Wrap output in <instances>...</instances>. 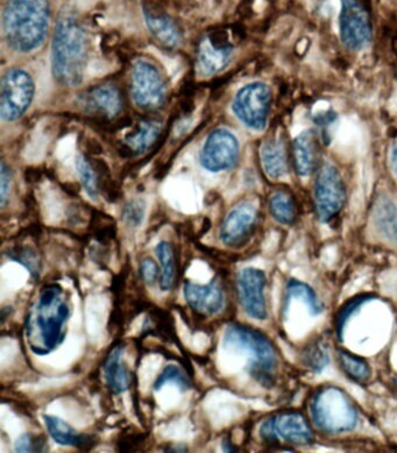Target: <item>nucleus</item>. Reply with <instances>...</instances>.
Instances as JSON below:
<instances>
[{
	"label": "nucleus",
	"mask_w": 397,
	"mask_h": 453,
	"mask_svg": "<svg viewBox=\"0 0 397 453\" xmlns=\"http://www.w3.org/2000/svg\"><path fill=\"white\" fill-rule=\"evenodd\" d=\"M71 316L72 304L65 289L57 283L43 286L26 316V338L31 351L36 356L55 351L65 340Z\"/></svg>",
	"instance_id": "f257e3e1"
},
{
	"label": "nucleus",
	"mask_w": 397,
	"mask_h": 453,
	"mask_svg": "<svg viewBox=\"0 0 397 453\" xmlns=\"http://www.w3.org/2000/svg\"><path fill=\"white\" fill-rule=\"evenodd\" d=\"M50 23V0H9L3 12L4 38L16 53H32L45 42Z\"/></svg>",
	"instance_id": "f03ea898"
},
{
	"label": "nucleus",
	"mask_w": 397,
	"mask_h": 453,
	"mask_svg": "<svg viewBox=\"0 0 397 453\" xmlns=\"http://www.w3.org/2000/svg\"><path fill=\"white\" fill-rule=\"evenodd\" d=\"M88 60L89 42L83 26L72 14H64L55 26L51 42V70L55 80L62 86H79Z\"/></svg>",
	"instance_id": "7ed1b4c3"
},
{
	"label": "nucleus",
	"mask_w": 397,
	"mask_h": 453,
	"mask_svg": "<svg viewBox=\"0 0 397 453\" xmlns=\"http://www.w3.org/2000/svg\"><path fill=\"white\" fill-rule=\"evenodd\" d=\"M224 345L248 353L252 357L249 374L264 387L273 385L279 360L271 341L260 331L242 324H231L224 334Z\"/></svg>",
	"instance_id": "20e7f679"
},
{
	"label": "nucleus",
	"mask_w": 397,
	"mask_h": 453,
	"mask_svg": "<svg viewBox=\"0 0 397 453\" xmlns=\"http://www.w3.org/2000/svg\"><path fill=\"white\" fill-rule=\"evenodd\" d=\"M311 418L315 426L326 434H344L358 425V411L343 389L322 387L311 400Z\"/></svg>",
	"instance_id": "39448f33"
},
{
	"label": "nucleus",
	"mask_w": 397,
	"mask_h": 453,
	"mask_svg": "<svg viewBox=\"0 0 397 453\" xmlns=\"http://www.w3.org/2000/svg\"><path fill=\"white\" fill-rule=\"evenodd\" d=\"M34 82L23 69L7 70L0 91V117L4 121H16L24 116L34 98Z\"/></svg>",
	"instance_id": "423d86ee"
},
{
	"label": "nucleus",
	"mask_w": 397,
	"mask_h": 453,
	"mask_svg": "<svg viewBox=\"0 0 397 453\" xmlns=\"http://www.w3.org/2000/svg\"><path fill=\"white\" fill-rule=\"evenodd\" d=\"M315 208L318 219L329 223L340 215L347 202V188L332 164L323 165L315 180Z\"/></svg>",
	"instance_id": "0eeeda50"
},
{
	"label": "nucleus",
	"mask_w": 397,
	"mask_h": 453,
	"mask_svg": "<svg viewBox=\"0 0 397 453\" xmlns=\"http://www.w3.org/2000/svg\"><path fill=\"white\" fill-rule=\"evenodd\" d=\"M271 92L263 82L248 84L237 92L233 103L235 117L253 131H263L270 114Z\"/></svg>",
	"instance_id": "6e6552de"
},
{
	"label": "nucleus",
	"mask_w": 397,
	"mask_h": 453,
	"mask_svg": "<svg viewBox=\"0 0 397 453\" xmlns=\"http://www.w3.org/2000/svg\"><path fill=\"white\" fill-rule=\"evenodd\" d=\"M260 436L267 444L279 443V438L293 445L305 447L314 441L310 423L301 412L285 411L266 419L260 428Z\"/></svg>",
	"instance_id": "1a4fd4ad"
},
{
	"label": "nucleus",
	"mask_w": 397,
	"mask_h": 453,
	"mask_svg": "<svg viewBox=\"0 0 397 453\" xmlns=\"http://www.w3.org/2000/svg\"><path fill=\"white\" fill-rule=\"evenodd\" d=\"M340 31L341 42L352 51L365 50L372 42V23L362 0H341Z\"/></svg>",
	"instance_id": "9d476101"
},
{
	"label": "nucleus",
	"mask_w": 397,
	"mask_h": 453,
	"mask_svg": "<svg viewBox=\"0 0 397 453\" xmlns=\"http://www.w3.org/2000/svg\"><path fill=\"white\" fill-rule=\"evenodd\" d=\"M131 92L138 108H160L165 98V84L159 70L149 62H135L131 73Z\"/></svg>",
	"instance_id": "9b49d317"
},
{
	"label": "nucleus",
	"mask_w": 397,
	"mask_h": 453,
	"mask_svg": "<svg viewBox=\"0 0 397 453\" xmlns=\"http://www.w3.org/2000/svg\"><path fill=\"white\" fill-rule=\"evenodd\" d=\"M239 150L240 146L233 132L225 128L213 131L202 147V167L210 173L229 171L237 164Z\"/></svg>",
	"instance_id": "f8f14e48"
},
{
	"label": "nucleus",
	"mask_w": 397,
	"mask_h": 453,
	"mask_svg": "<svg viewBox=\"0 0 397 453\" xmlns=\"http://www.w3.org/2000/svg\"><path fill=\"white\" fill-rule=\"evenodd\" d=\"M257 224V209L249 202L235 205L220 226L219 239L231 249L245 246L255 234Z\"/></svg>",
	"instance_id": "ddd939ff"
},
{
	"label": "nucleus",
	"mask_w": 397,
	"mask_h": 453,
	"mask_svg": "<svg viewBox=\"0 0 397 453\" xmlns=\"http://www.w3.org/2000/svg\"><path fill=\"white\" fill-rule=\"evenodd\" d=\"M267 278L263 271L245 268L237 275V294L242 309L249 318L264 320L268 318L266 297Z\"/></svg>",
	"instance_id": "4468645a"
},
{
	"label": "nucleus",
	"mask_w": 397,
	"mask_h": 453,
	"mask_svg": "<svg viewBox=\"0 0 397 453\" xmlns=\"http://www.w3.org/2000/svg\"><path fill=\"white\" fill-rule=\"evenodd\" d=\"M183 293L187 304L201 318H213L222 312L225 305V294L217 279H213L208 285H198L187 280Z\"/></svg>",
	"instance_id": "2eb2a0df"
},
{
	"label": "nucleus",
	"mask_w": 397,
	"mask_h": 453,
	"mask_svg": "<svg viewBox=\"0 0 397 453\" xmlns=\"http://www.w3.org/2000/svg\"><path fill=\"white\" fill-rule=\"evenodd\" d=\"M103 367L106 386L113 395H120L131 388L132 375L130 367L124 359L123 342H118L113 344L105 357Z\"/></svg>",
	"instance_id": "dca6fc26"
},
{
	"label": "nucleus",
	"mask_w": 397,
	"mask_h": 453,
	"mask_svg": "<svg viewBox=\"0 0 397 453\" xmlns=\"http://www.w3.org/2000/svg\"><path fill=\"white\" fill-rule=\"evenodd\" d=\"M83 106L88 112L98 114L106 119H115L123 110V99L115 86L104 84L87 92Z\"/></svg>",
	"instance_id": "f3484780"
},
{
	"label": "nucleus",
	"mask_w": 397,
	"mask_h": 453,
	"mask_svg": "<svg viewBox=\"0 0 397 453\" xmlns=\"http://www.w3.org/2000/svg\"><path fill=\"white\" fill-rule=\"evenodd\" d=\"M50 436L55 443L64 447H73L82 451H89L97 443L94 434H79L71 425L57 416L43 415Z\"/></svg>",
	"instance_id": "a211bd4d"
},
{
	"label": "nucleus",
	"mask_w": 397,
	"mask_h": 453,
	"mask_svg": "<svg viewBox=\"0 0 397 453\" xmlns=\"http://www.w3.org/2000/svg\"><path fill=\"white\" fill-rule=\"evenodd\" d=\"M233 47L220 46L211 40H204L198 50V67L205 76H212L222 72L229 65L233 57Z\"/></svg>",
	"instance_id": "6ab92c4d"
},
{
	"label": "nucleus",
	"mask_w": 397,
	"mask_h": 453,
	"mask_svg": "<svg viewBox=\"0 0 397 453\" xmlns=\"http://www.w3.org/2000/svg\"><path fill=\"white\" fill-rule=\"evenodd\" d=\"M294 164L295 171L300 176H309L316 165V139L311 131H304L296 136L293 143Z\"/></svg>",
	"instance_id": "aec40b11"
},
{
	"label": "nucleus",
	"mask_w": 397,
	"mask_h": 453,
	"mask_svg": "<svg viewBox=\"0 0 397 453\" xmlns=\"http://www.w3.org/2000/svg\"><path fill=\"white\" fill-rule=\"evenodd\" d=\"M145 20L147 28L157 42L169 48L179 46L182 42V33L172 18L145 11Z\"/></svg>",
	"instance_id": "412c9836"
},
{
	"label": "nucleus",
	"mask_w": 397,
	"mask_h": 453,
	"mask_svg": "<svg viewBox=\"0 0 397 453\" xmlns=\"http://www.w3.org/2000/svg\"><path fill=\"white\" fill-rule=\"evenodd\" d=\"M261 162L271 179L278 180L288 174L286 149L281 140H268L261 149Z\"/></svg>",
	"instance_id": "4be33fe9"
},
{
	"label": "nucleus",
	"mask_w": 397,
	"mask_h": 453,
	"mask_svg": "<svg viewBox=\"0 0 397 453\" xmlns=\"http://www.w3.org/2000/svg\"><path fill=\"white\" fill-rule=\"evenodd\" d=\"M163 131V124L157 120H143L134 134L127 136L125 145L135 154L145 153L156 143Z\"/></svg>",
	"instance_id": "5701e85b"
},
{
	"label": "nucleus",
	"mask_w": 397,
	"mask_h": 453,
	"mask_svg": "<svg viewBox=\"0 0 397 453\" xmlns=\"http://www.w3.org/2000/svg\"><path fill=\"white\" fill-rule=\"evenodd\" d=\"M374 222L388 241L397 245V206L388 197H380L374 208Z\"/></svg>",
	"instance_id": "b1692460"
},
{
	"label": "nucleus",
	"mask_w": 397,
	"mask_h": 453,
	"mask_svg": "<svg viewBox=\"0 0 397 453\" xmlns=\"http://www.w3.org/2000/svg\"><path fill=\"white\" fill-rule=\"evenodd\" d=\"M156 254L161 265L160 289L163 292H169L175 286L178 276L175 249L171 242L163 241L157 245Z\"/></svg>",
	"instance_id": "393cba45"
},
{
	"label": "nucleus",
	"mask_w": 397,
	"mask_h": 453,
	"mask_svg": "<svg viewBox=\"0 0 397 453\" xmlns=\"http://www.w3.org/2000/svg\"><path fill=\"white\" fill-rule=\"evenodd\" d=\"M143 334H154L167 342H176L174 319L168 311L154 308L143 324Z\"/></svg>",
	"instance_id": "a878e982"
},
{
	"label": "nucleus",
	"mask_w": 397,
	"mask_h": 453,
	"mask_svg": "<svg viewBox=\"0 0 397 453\" xmlns=\"http://www.w3.org/2000/svg\"><path fill=\"white\" fill-rule=\"evenodd\" d=\"M297 298L304 302L311 315H319L323 311L322 302L319 301L317 295L310 287L299 281V280H290L288 285H286L285 305H283L285 314L288 311L290 302L297 300Z\"/></svg>",
	"instance_id": "bb28decb"
},
{
	"label": "nucleus",
	"mask_w": 397,
	"mask_h": 453,
	"mask_svg": "<svg viewBox=\"0 0 397 453\" xmlns=\"http://www.w3.org/2000/svg\"><path fill=\"white\" fill-rule=\"evenodd\" d=\"M338 364L344 374L356 384H365L370 378V367L369 363L362 357L353 355L347 349H338Z\"/></svg>",
	"instance_id": "cd10ccee"
},
{
	"label": "nucleus",
	"mask_w": 397,
	"mask_h": 453,
	"mask_svg": "<svg viewBox=\"0 0 397 453\" xmlns=\"http://www.w3.org/2000/svg\"><path fill=\"white\" fill-rule=\"evenodd\" d=\"M270 211L273 219L283 226H290L295 222L296 206L293 197L286 191L280 190L271 195Z\"/></svg>",
	"instance_id": "c85d7f7f"
},
{
	"label": "nucleus",
	"mask_w": 397,
	"mask_h": 453,
	"mask_svg": "<svg viewBox=\"0 0 397 453\" xmlns=\"http://www.w3.org/2000/svg\"><path fill=\"white\" fill-rule=\"evenodd\" d=\"M10 260L23 265L29 272L32 278L39 279L42 273V259H40L38 252L29 246H14L4 252Z\"/></svg>",
	"instance_id": "c756f323"
},
{
	"label": "nucleus",
	"mask_w": 397,
	"mask_h": 453,
	"mask_svg": "<svg viewBox=\"0 0 397 453\" xmlns=\"http://www.w3.org/2000/svg\"><path fill=\"white\" fill-rule=\"evenodd\" d=\"M302 362L315 373H321L329 364V352L321 340L311 342L305 346L302 352Z\"/></svg>",
	"instance_id": "7c9ffc66"
},
{
	"label": "nucleus",
	"mask_w": 397,
	"mask_h": 453,
	"mask_svg": "<svg viewBox=\"0 0 397 453\" xmlns=\"http://www.w3.org/2000/svg\"><path fill=\"white\" fill-rule=\"evenodd\" d=\"M374 298L375 296L372 294L359 295V296L348 300L347 303L340 309L336 316V320H334V326H336L337 336L340 340H343L345 326H347L348 319H350L363 304L374 300Z\"/></svg>",
	"instance_id": "2f4dec72"
},
{
	"label": "nucleus",
	"mask_w": 397,
	"mask_h": 453,
	"mask_svg": "<svg viewBox=\"0 0 397 453\" xmlns=\"http://www.w3.org/2000/svg\"><path fill=\"white\" fill-rule=\"evenodd\" d=\"M167 384L178 386L182 393L187 392V390L191 389V387H193L189 377L176 365H168V366L164 368V371L161 372L159 377L154 382V389H163Z\"/></svg>",
	"instance_id": "473e14b6"
},
{
	"label": "nucleus",
	"mask_w": 397,
	"mask_h": 453,
	"mask_svg": "<svg viewBox=\"0 0 397 453\" xmlns=\"http://www.w3.org/2000/svg\"><path fill=\"white\" fill-rule=\"evenodd\" d=\"M76 169L84 190L93 200H95L98 197L99 181L97 173L95 172L93 165L86 157L80 156L76 159Z\"/></svg>",
	"instance_id": "72a5a7b5"
},
{
	"label": "nucleus",
	"mask_w": 397,
	"mask_h": 453,
	"mask_svg": "<svg viewBox=\"0 0 397 453\" xmlns=\"http://www.w3.org/2000/svg\"><path fill=\"white\" fill-rule=\"evenodd\" d=\"M16 452H46L48 441L42 434L26 433L18 438L14 444Z\"/></svg>",
	"instance_id": "f704fd0d"
},
{
	"label": "nucleus",
	"mask_w": 397,
	"mask_h": 453,
	"mask_svg": "<svg viewBox=\"0 0 397 453\" xmlns=\"http://www.w3.org/2000/svg\"><path fill=\"white\" fill-rule=\"evenodd\" d=\"M146 203L142 200H134L124 208L123 219L127 226L139 227L145 219Z\"/></svg>",
	"instance_id": "c9c22d12"
},
{
	"label": "nucleus",
	"mask_w": 397,
	"mask_h": 453,
	"mask_svg": "<svg viewBox=\"0 0 397 453\" xmlns=\"http://www.w3.org/2000/svg\"><path fill=\"white\" fill-rule=\"evenodd\" d=\"M139 274H141V279L143 283H146L147 286H153L157 280H160L161 273L159 272V268H157L156 261L150 259V257H146V259L141 261Z\"/></svg>",
	"instance_id": "e433bc0d"
},
{
	"label": "nucleus",
	"mask_w": 397,
	"mask_h": 453,
	"mask_svg": "<svg viewBox=\"0 0 397 453\" xmlns=\"http://www.w3.org/2000/svg\"><path fill=\"white\" fill-rule=\"evenodd\" d=\"M145 436L143 434H131L128 436L120 438L119 444L117 445L118 450L121 452L137 451L139 448L142 447L145 443Z\"/></svg>",
	"instance_id": "4c0bfd02"
},
{
	"label": "nucleus",
	"mask_w": 397,
	"mask_h": 453,
	"mask_svg": "<svg viewBox=\"0 0 397 453\" xmlns=\"http://www.w3.org/2000/svg\"><path fill=\"white\" fill-rule=\"evenodd\" d=\"M11 187V172L5 162H2L0 167V204L3 208L6 204L7 197H9Z\"/></svg>",
	"instance_id": "58836bf2"
},
{
	"label": "nucleus",
	"mask_w": 397,
	"mask_h": 453,
	"mask_svg": "<svg viewBox=\"0 0 397 453\" xmlns=\"http://www.w3.org/2000/svg\"><path fill=\"white\" fill-rule=\"evenodd\" d=\"M391 169L393 175L397 179V142L393 146L391 152Z\"/></svg>",
	"instance_id": "ea45409f"
},
{
	"label": "nucleus",
	"mask_w": 397,
	"mask_h": 453,
	"mask_svg": "<svg viewBox=\"0 0 397 453\" xmlns=\"http://www.w3.org/2000/svg\"><path fill=\"white\" fill-rule=\"evenodd\" d=\"M222 449L224 452H238V448L233 443L229 437L223 438Z\"/></svg>",
	"instance_id": "a19ab883"
},
{
	"label": "nucleus",
	"mask_w": 397,
	"mask_h": 453,
	"mask_svg": "<svg viewBox=\"0 0 397 453\" xmlns=\"http://www.w3.org/2000/svg\"><path fill=\"white\" fill-rule=\"evenodd\" d=\"M165 452H187V449L186 447H168L167 449H164Z\"/></svg>",
	"instance_id": "79ce46f5"
},
{
	"label": "nucleus",
	"mask_w": 397,
	"mask_h": 453,
	"mask_svg": "<svg viewBox=\"0 0 397 453\" xmlns=\"http://www.w3.org/2000/svg\"><path fill=\"white\" fill-rule=\"evenodd\" d=\"M396 385H397V379H396Z\"/></svg>",
	"instance_id": "37998d69"
}]
</instances>
